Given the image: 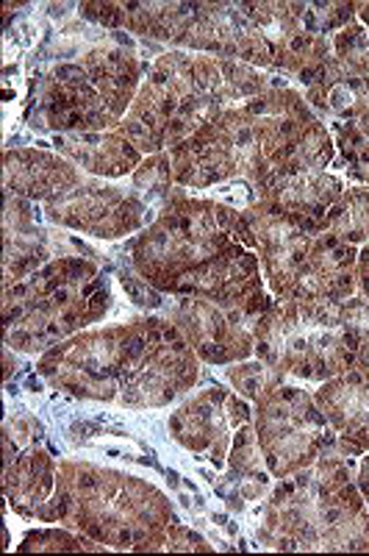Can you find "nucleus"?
<instances>
[{
  "mask_svg": "<svg viewBox=\"0 0 369 556\" xmlns=\"http://www.w3.org/2000/svg\"><path fill=\"white\" fill-rule=\"evenodd\" d=\"M3 242H7L3 248V287L17 285L53 260L48 231L37 226L34 201H26V198L7 195Z\"/></svg>",
  "mask_w": 369,
  "mask_h": 556,
  "instance_id": "20",
  "label": "nucleus"
},
{
  "mask_svg": "<svg viewBox=\"0 0 369 556\" xmlns=\"http://www.w3.org/2000/svg\"><path fill=\"white\" fill-rule=\"evenodd\" d=\"M237 215L239 208L231 203L192 198L176 187L133 242L131 267L158 292L173 295L183 278L237 245Z\"/></svg>",
  "mask_w": 369,
  "mask_h": 556,
  "instance_id": "5",
  "label": "nucleus"
},
{
  "mask_svg": "<svg viewBox=\"0 0 369 556\" xmlns=\"http://www.w3.org/2000/svg\"><path fill=\"white\" fill-rule=\"evenodd\" d=\"M228 401H231V390L208 387L169 415L173 440L192 454H208L214 468L228 465V451L233 440L231 431H237Z\"/></svg>",
  "mask_w": 369,
  "mask_h": 556,
  "instance_id": "13",
  "label": "nucleus"
},
{
  "mask_svg": "<svg viewBox=\"0 0 369 556\" xmlns=\"http://www.w3.org/2000/svg\"><path fill=\"white\" fill-rule=\"evenodd\" d=\"M128 351V323L81 331L44 351L37 362L42 379L76 399L117 401Z\"/></svg>",
  "mask_w": 369,
  "mask_h": 556,
  "instance_id": "9",
  "label": "nucleus"
},
{
  "mask_svg": "<svg viewBox=\"0 0 369 556\" xmlns=\"http://www.w3.org/2000/svg\"><path fill=\"white\" fill-rule=\"evenodd\" d=\"M84 181V170L62 153L42 148H14L3 156V187L7 195L26 201H53Z\"/></svg>",
  "mask_w": 369,
  "mask_h": 556,
  "instance_id": "15",
  "label": "nucleus"
},
{
  "mask_svg": "<svg viewBox=\"0 0 369 556\" xmlns=\"http://www.w3.org/2000/svg\"><path fill=\"white\" fill-rule=\"evenodd\" d=\"M358 20V3H306V31L328 37Z\"/></svg>",
  "mask_w": 369,
  "mask_h": 556,
  "instance_id": "29",
  "label": "nucleus"
},
{
  "mask_svg": "<svg viewBox=\"0 0 369 556\" xmlns=\"http://www.w3.org/2000/svg\"><path fill=\"white\" fill-rule=\"evenodd\" d=\"M53 148L94 178L133 176V170L144 162L142 153L117 128L114 131L53 134Z\"/></svg>",
  "mask_w": 369,
  "mask_h": 556,
  "instance_id": "21",
  "label": "nucleus"
},
{
  "mask_svg": "<svg viewBox=\"0 0 369 556\" xmlns=\"http://www.w3.org/2000/svg\"><path fill=\"white\" fill-rule=\"evenodd\" d=\"M356 481H358V490H361L364 501H367V504H369V451H367V456H364V459H361V465H358Z\"/></svg>",
  "mask_w": 369,
  "mask_h": 556,
  "instance_id": "34",
  "label": "nucleus"
},
{
  "mask_svg": "<svg viewBox=\"0 0 369 556\" xmlns=\"http://www.w3.org/2000/svg\"><path fill=\"white\" fill-rule=\"evenodd\" d=\"M262 290H267L264 287L262 262H258L251 248L237 242L226 253H219L217 260L208 262L206 267L183 278L173 295H198L212 298V301H247V298L258 295Z\"/></svg>",
  "mask_w": 369,
  "mask_h": 556,
  "instance_id": "17",
  "label": "nucleus"
},
{
  "mask_svg": "<svg viewBox=\"0 0 369 556\" xmlns=\"http://www.w3.org/2000/svg\"><path fill=\"white\" fill-rule=\"evenodd\" d=\"M56 479L59 465L53 462V456L31 445L3 465V495L17 515L48 523Z\"/></svg>",
  "mask_w": 369,
  "mask_h": 556,
  "instance_id": "19",
  "label": "nucleus"
},
{
  "mask_svg": "<svg viewBox=\"0 0 369 556\" xmlns=\"http://www.w3.org/2000/svg\"><path fill=\"white\" fill-rule=\"evenodd\" d=\"M356 273H358V292H361L364 298H369V242L358 248Z\"/></svg>",
  "mask_w": 369,
  "mask_h": 556,
  "instance_id": "33",
  "label": "nucleus"
},
{
  "mask_svg": "<svg viewBox=\"0 0 369 556\" xmlns=\"http://www.w3.org/2000/svg\"><path fill=\"white\" fill-rule=\"evenodd\" d=\"M44 217L81 235L119 240L151 226L156 215L142 192L123 190L98 178H84L73 190L44 203Z\"/></svg>",
  "mask_w": 369,
  "mask_h": 556,
  "instance_id": "10",
  "label": "nucleus"
},
{
  "mask_svg": "<svg viewBox=\"0 0 369 556\" xmlns=\"http://www.w3.org/2000/svg\"><path fill=\"white\" fill-rule=\"evenodd\" d=\"M306 101L311 109L331 114L333 121L356 123L369 112V78L353 76L336 64L326 81L306 89Z\"/></svg>",
  "mask_w": 369,
  "mask_h": 556,
  "instance_id": "22",
  "label": "nucleus"
},
{
  "mask_svg": "<svg viewBox=\"0 0 369 556\" xmlns=\"http://www.w3.org/2000/svg\"><path fill=\"white\" fill-rule=\"evenodd\" d=\"M272 304L276 298L267 290L247 301L178 295L176 304L169 306L167 320L176 323L203 362L237 365L256 354V329Z\"/></svg>",
  "mask_w": 369,
  "mask_h": 556,
  "instance_id": "8",
  "label": "nucleus"
},
{
  "mask_svg": "<svg viewBox=\"0 0 369 556\" xmlns=\"http://www.w3.org/2000/svg\"><path fill=\"white\" fill-rule=\"evenodd\" d=\"M164 551H201V554H212V545L192 531L189 526L183 523H173L167 529V540H164Z\"/></svg>",
  "mask_w": 369,
  "mask_h": 556,
  "instance_id": "32",
  "label": "nucleus"
},
{
  "mask_svg": "<svg viewBox=\"0 0 369 556\" xmlns=\"http://www.w3.org/2000/svg\"><path fill=\"white\" fill-rule=\"evenodd\" d=\"M331 48L336 62L353 76L369 78V28L361 23H351L331 37Z\"/></svg>",
  "mask_w": 369,
  "mask_h": 556,
  "instance_id": "26",
  "label": "nucleus"
},
{
  "mask_svg": "<svg viewBox=\"0 0 369 556\" xmlns=\"http://www.w3.org/2000/svg\"><path fill=\"white\" fill-rule=\"evenodd\" d=\"M112 290L103 270L84 256H59L28 278L3 287V334L20 354H44L103 320Z\"/></svg>",
  "mask_w": 369,
  "mask_h": 556,
  "instance_id": "4",
  "label": "nucleus"
},
{
  "mask_svg": "<svg viewBox=\"0 0 369 556\" xmlns=\"http://www.w3.org/2000/svg\"><path fill=\"white\" fill-rule=\"evenodd\" d=\"M347 184L328 170H281L253 192V206L267 208L308 231H326V217Z\"/></svg>",
  "mask_w": 369,
  "mask_h": 556,
  "instance_id": "12",
  "label": "nucleus"
},
{
  "mask_svg": "<svg viewBox=\"0 0 369 556\" xmlns=\"http://www.w3.org/2000/svg\"><path fill=\"white\" fill-rule=\"evenodd\" d=\"M48 523H62L106 548L162 551L176 513L162 490L89 462H59Z\"/></svg>",
  "mask_w": 369,
  "mask_h": 556,
  "instance_id": "3",
  "label": "nucleus"
},
{
  "mask_svg": "<svg viewBox=\"0 0 369 556\" xmlns=\"http://www.w3.org/2000/svg\"><path fill=\"white\" fill-rule=\"evenodd\" d=\"M20 554H31V551H106V545L98 543V540L87 538L76 529H34L28 531L23 543L17 545Z\"/></svg>",
  "mask_w": 369,
  "mask_h": 556,
  "instance_id": "27",
  "label": "nucleus"
},
{
  "mask_svg": "<svg viewBox=\"0 0 369 556\" xmlns=\"http://www.w3.org/2000/svg\"><path fill=\"white\" fill-rule=\"evenodd\" d=\"M201 3H81V14L98 26L178 45L192 26Z\"/></svg>",
  "mask_w": 369,
  "mask_h": 556,
  "instance_id": "16",
  "label": "nucleus"
},
{
  "mask_svg": "<svg viewBox=\"0 0 369 556\" xmlns=\"http://www.w3.org/2000/svg\"><path fill=\"white\" fill-rule=\"evenodd\" d=\"M228 381H231L233 390L247 399L251 404H256L262 395H267L269 390H276V387L283 384L287 374H283L281 367L269 365V362L256 359V362H237L233 367H228Z\"/></svg>",
  "mask_w": 369,
  "mask_h": 556,
  "instance_id": "24",
  "label": "nucleus"
},
{
  "mask_svg": "<svg viewBox=\"0 0 369 556\" xmlns=\"http://www.w3.org/2000/svg\"><path fill=\"white\" fill-rule=\"evenodd\" d=\"M353 470V456L336 443L314 465L278 481L258 540L276 551H369V504Z\"/></svg>",
  "mask_w": 369,
  "mask_h": 556,
  "instance_id": "2",
  "label": "nucleus"
},
{
  "mask_svg": "<svg viewBox=\"0 0 369 556\" xmlns=\"http://www.w3.org/2000/svg\"><path fill=\"white\" fill-rule=\"evenodd\" d=\"M326 231L336 235L339 240L361 248L369 242V187L356 184L347 187L344 195L331 206L326 217Z\"/></svg>",
  "mask_w": 369,
  "mask_h": 556,
  "instance_id": "23",
  "label": "nucleus"
},
{
  "mask_svg": "<svg viewBox=\"0 0 369 556\" xmlns=\"http://www.w3.org/2000/svg\"><path fill=\"white\" fill-rule=\"evenodd\" d=\"M256 356L319 384L356 367L339 301H276L258 323Z\"/></svg>",
  "mask_w": 369,
  "mask_h": 556,
  "instance_id": "6",
  "label": "nucleus"
},
{
  "mask_svg": "<svg viewBox=\"0 0 369 556\" xmlns=\"http://www.w3.org/2000/svg\"><path fill=\"white\" fill-rule=\"evenodd\" d=\"M173 162H169V153H156V156H144L142 165L133 170V190L142 192L148 198V203L153 198H162L167 201L173 195Z\"/></svg>",
  "mask_w": 369,
  "mask_h": 556,
  "instance_id": "28",
  "label": "nucleus"
},
{
  "mask_svg": "<svg viewBox=\"0 0 369 556\" xmlns=\"http://www.w3.org/2000/svg\"><path fill=\"white\" fill-rule=\"evenodd\" d=\"M78 64L87 70V76L92 78V84L103 96L106 106L123 123L131 103L137 101L139 87H142V70H148L137 59L131 45L126 39H112V42L94 45L92 51L84 53Z\"/></svg>",
  "mask_w": 369,
  "mask_h": 556,
  "instance_id": "18",
  "label": "nucleus"
},
{
  "mask_svg": "<svg viewBox=\"0 0 369 556\" xmlns=\"http://www.w3.org/2000/svg\"><path fill=\"white\" fill-rule=\"evenodd\" d=\"M253 424L272 479L308 468L339 443L311 392L281 384L256 401Z\"/></svg>",
  "mask_w": 369,
  "mask_h": 556,
  "instance_id": "7",
  "label": "nucleus"
},
{
  "mask_svg": "<svg viewBox=\"0 0 369 556\" xmlns=\"http://www.w3.org/2000/svg\"><path fill=\"white\" fill-rule=\"evenodd\" d=\"M342 320L356 348V367H369V298L353 295L342 301Z\"/></svg>",
  "mask_w": 369,
  "mask_h": 556,
  "instance_id": "30",
  "label": "nucleus"
},
{
  "mask_svg": "<svg viewBox=\"0 0 369 556\" xmlns=\"http://www.w3.org/2000/svg\"><path fill=\"white\" fill-rule=\"evenodd\" d=\"M356 123H358V128H361V131H364V137H367V139H369V112H367V114H364L361 121H356Z\"/></svg>",
  "mask_w": 369,
  "mask_h": 556,
  "instance_id": "35",
  "label": "nucleus"
},
{
  "mask_svg": "<svg viewBox=\"0 0 369 556\" xmlns=\"http://www.w3.org/2000/svg\"><path fill=\"white\" fill-rule=\"evenodd\" d=\"M331 137L342 165L347 167V176L369 187V139L364 137L358 123L336 121L331 126Z\"/></svg>",
  "mask_w": 369,
  "mask_h": 556,
  "instance_id": "25",
  "label": "nucleus"
},
{
  "mask_svg": "<svg viewBox=\"0 0 369 556\" xmlns=\"http://www.w3.org/2000/svg\"><path fill=\"white\" fill-rule=\"evenodd\" d=\"M311 121H317L314 109L289 87L222 109L187 142L167 151L173 181L183 190L242 181L256 192L269 178L292 167L301 134Z\"/></svg>",
  "mask_w": 369,
  "mask_h": 556,
  "instance_id": "1",
  "label": "nucleus"
},
{
  "mask_svg": "<svg viewBox=\"0 0 369 556\" xmlns=\"http://www.w3.org/2000/svg\"><path fill=\"white\" fill-rule=\"evenodd\" d=\"M119 285H123V290L131 295L133 304L142 306V309H158V306L164 304V292H158L156 287L148 285V281L133 270L131 262H128V267L119 270Z\"/></svg>",
  "mask_w": 369,
  "mask_h": 556,
  "instance_id": "31",
  "label": "nucleus"
},
{
  "mask_svg": "<svg viewBox=\"0 0 369 556\" xmlns=\"http://www.w3.org/2000/svg\"><path fill=\"white\" fill-rule=\"evenodd\" d=\"M31 126L56 134H87L114 131L119 121L81 64H59L39 87Z\"/></svg>",
  "mask_w": 369,
  "mask_h": 556,
  "instance_id": "11",
  "label": "nucleus"
},
{
  "mask_svg": "<svg viewBox=\"0 0 369 556\" xmlns=\"http://www.w3.org/2000/svg\"><path fill=\"white\" fill-rule=\"evenodd\" d=\"M314 401L326 415L347 456L369 451V367H351L336 379H328L314 392Z\"/></svg>",
  "mask_w": 369,
  "mask_h": 556,
  "instance_id": "14",
  "label": "nucleus"
}]
</instances>
